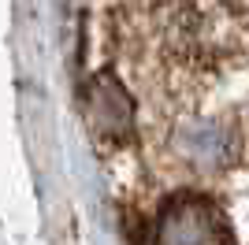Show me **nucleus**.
Listing matches in <instances>:
<instances>
[{
    "mask_svg": "<svg viewBox=\"0 0 249 245\" xmlns=\"http://www.w3.org/2000/svg\"><path fill=\"white\" fill-rule=\"evenodd\" d=\"M182 153L208 163V167H219L234 153V138H231V130L223 122H197V126H190L182 134Z\"/></svg>",
    "mask_w": 249,
    "mask_h": 245,
    "instance_id": "obj_3",
    "label": "nucleus"
},
{
    "mask_svg": "<svg viewBox=\"0 0 249 245\" xmlns=\"http://www.w3.org/2000/svg\"><path fill=\"white\" fill-rule=\"evenodd\" d=\"M89 119H93L97 134L104 138H126L130 134V122H134V104L126 97V89L112 74H97L93 86H89Z\"/></svg>",
    "mask_w": 249,
    "mask_h": 245,
    "instance_id": "obj_2",
    "label": "nucleus"
},
{
    "mask_svg": "<svg viewBox=\"0 0 249 245\" xmlns=\"http://www.w3.org/2000/svg\"><path fill=\"white\" fill-rule=\"evenodd\" d=\"M153 245H231L227 215L205 197H175L156 215Z\"/></svg>",
    "mask_w": 249,
    "mask_h": 245,
    "instance_id": "obj_1",
    "label": "nucleus"
}]
</instances>
